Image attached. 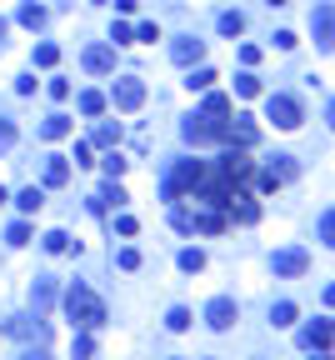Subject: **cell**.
Segmentation results:
<instances>
[{"mask_svg": "<svg viewBox=\"0 0 335 360\" xmlns=\"http://www.w3.org/2000/svg\"><path fill=\"white\" fill-rule=\"evenodd\" d=\"M325 120H330V131H335V100H330V105H325Z\"/></svg>", "mask_w": 335, "mask_h": 360, "instance_id": "43", "label": "cell"}, {"mask_svg": "<svg viewBox=\"0 0 335 360\" xmlns=\"http://www.w3.org/2000/svg\"><path fill=\"white\" fill-rule=\"evenodd\" d=\"M285 180H296V160H290V155H276V160L265 165V176H260V185H265V190H280Z\"/></svg>", "mask_w": 335, "mask_h": 360, "instance_id": "9", "label": "cell"}, {"mask_svg": "<svg viewBox=\"0 0 335 360\" xmlns=\"http://www.w3.org/2000/svg\"><path fill=\"white\" fill-rule=\"evenodd\" d=\"M100 165H106V176H111V180H115V176H125V160H120V155H115V151H111V155H106V160H100Z\"/></svg>", "mask_w": 335, "mask_h": 360, "instance_id": "37", "label": "cell"}, {"mask_svg": "<svg viewBox=\"0 0 335 360\" xmlns=\"http://www.w3.org/2000/svg\"><path fill=\"white\" fill-rule=\"evenodd\" d=\"M320 240L335 250V210H325V216H320Z\"/></svg>", "mask_w": 335, "mask_h": 360, "instance_id": "34", "label": "cell"}, {"mask_svg": "<svg viewBox=\"0 0 335 360\" xmlns=\"http://www.w3.org/2000/svg\"><path fill=\"white\" fill-rule=\"evenodd\" d=\"M265 6H270V10H276V6H290V0H265Z\"/></svg>", "mask_w": 335, "mask_h": 360, "instance_id": "46", "label": "cell"}, {"mask_svg": "<svg viewBox=\"0 0 335 360\" xmlns=\"http://www.w3.org/2000/svg\"><path fill=\"white\" fill-rule=\"evenodd\" d=\"M191 321H195V315L185 310V305H175L171 315H165V325H171V330H191Z\"/></svg>", "mask_w": 335, "mask_h": 360, "instance_id": "27", "label": "cell"}, {"mask_svg": "<svg viewBox=\"0 0 335 360\" xmlns=\"http://www.w3.org/2000/svg\"><path fill=\"white\" fill-rule=\"evenodd\" d=\"M276 46L280 50H296V30H276Z\"/></svg>", "mask_w": 335, "mask_h": 360, "instance_id": "40", "label": "cell"}, {"mask_svg": "<svg viewBox=\"0 0 335 360\" xmlns=\"http://www.w3.org/2000/svg\"><path fill=\"white\" fill-rule=\"evenodd\" d=\"M135 40H145V46H155V40H160V26H155V20H145V26L135 30Z\"/></svg>", "mask_w": 335, "mask_h": 360, "instance_id": "35", "label": "cell"}, {"mask_svg": "<svg viewBox=\"0 0 335 360\" xmlns=\"http://www.w3.org/2000/svg\"><path fill=\"white\" fill-rule=\"evenodd\" d=\"M265 120H276L280 131H296L300 125V100L296 95H270L265 100Z\"/></svg>", "mask_w": 335, "mask_h": 360, "instance_id": "4", "label": "cell"}, {"mask_svg": "<svg viewBox=\"0 0 335 360\" xmlns=\"http://www.w3.org/2000/svg\"><path fill=\"white\" fill-rule=\"evenodd\" d=\"M111 105H115V111H140V105H145V80H140V75H125V80H115Z\"/></svg>", "mask_w": 335, "mask_h": 360, "instance_id": "5", "label": "cell"}, {"mask_svg": "<svg viewBox=\"0 0 335 360\" xmlns=\"http://www.w3.org/2000/svg\"><path fill=\"white\" fill-rule=\"evenodd\" d=\"M6 200H10V190H6V185H0V205H6Z\"/></svg>", "mask_w": 335, "mask_h": 360, "instance_id": "47", "label": "cell"}, {"mask_svg": "<svg viewBox=\"0 0 335 360\" xmlns=\"http://www.w3.org/2000/svg\"><path fill=\"white\" fill-rule=\"evenodd\" d=\"M80 115H100V111H106V95H100V91H80Z\"/></svg>", "mask_w": 335, "mask_h": 360, "instance_id": "23", "label": "cell"}, {"mask_svg": "<svg viewBox=\"0 0 335 360\" xmlns=\"http://www.w3.org/2000/svg\"><path fill=\"white\" fill-rule=\"evenodd\" d=\"M15 335H20V341H46V325H40V321H20Z\"/></svg>", "mask_w": 335, "mask_h": 360, "instance_id": "28", "label": "cell"}, {"mask_svg": "<svg viewBox=\"0 0 335 360\" xmlns=\"http://www.w3.org/2000/svg\"><path fill=\"white\" fill-rule=\"evenodd\" d=\"M320 301H325V305H335V285H325V295H320Z\"/></svg>", "mask_w": 335, "mask_h": 360, "instance_id": "42", "label": "cell"}, {"mask_svg": "<svg viewBox=\"0 0 335 360\" xmlns=\"http://www.w3.org/2000/svg\"><path fill=\"white\" fill-rule=\"evenodd\" d=\"M111 40H115V46H131L135 30H131V26H115V30H111Z\"/></svg>", "mask_w": 335, "mask_h": 360, "instance_id": "39", "label": "cell"}, {"mask_svg": "<svg viewBox=\"0 0 335 360\" xmlns=\"http://www.w3.org/2000/svg\"><path fill=\"white\" fill-rule=\"evenodd\" d=\"M20 26H26V30H40V26H46V6L26 0V6H20Z\"/></svg>", "mask_w": 335, "mask_h": 360, "instance_id": "19", "label": "cell"}, {"mask_svg": "<svg viewBox=\"0 0 335 360\" xmlns=\"http://www.w3.org/2000/svg\"><path fill=\"white\" fill-rule=\"evenodd\" d=\"M80 66H86L90 75H111V70H115V50H111V46H86Z\"/></svg>", "mask_w": 335, "mask_h": 360, "instance_id": "10", "label": "cell"}, {"mask_svg": "<svg viewBox=\"0 0 335 360\" xmlns=\"http://www.w3.org/2000/svg\"><path fill=\"white\" fill-rule=\"evenodd\" d=\"M66 180H70V160H66V155H46V185L60 190Z\"/></svg>", "mask_w": 335, "mask_h": 360, "instance_id": "14", "label": "cell"}, {"mask_svg": "<svg viewBox=\"0 0 335 360\" xmlns=\"http://www.w3.org/2000/svg\"><path fill=\"white\" fill-rule=\"evenodd\" d=\"M6 240H10V245H30V225H26V220H15V225L6 230Z\"/></svg>", "mask_w": 335, "mask_h": 360, "instance_id": "31", "label": "cell"}, {"mask_svg": "<svg viewBox=\"0 0 335 360\" xmlns=\"http://www.w3.org/2000/svg\"><path fill=\"white\" fill-rule=\"evenodd\" d=\"M70 131H75L70 115H46V125H40V135H46V140H66Z\"/></svg>", "mask_w": 335, "mask_h": 360, "instance_id": "16", "label": "cell"}, {"mask_svg": "<svg viewBox=\"0 0 335 360\" xmlns=\"http://www.w3.org/2000/svg\"><path fill=\"white\" fill-rule=\"evenodd\" d=\"M40 245H46V250H50V256H66V250H80V245H75V240L66 236V230H50V236H46V240H40Z\"/></svg>", "mask_w": 335, "mask_h": 360, "instance_id": "20", "label": "cell"}, {"mask_svg": "<svg viewBox=\"0 0 335 360\" xmlns=\"http://www.w3.org/2000/svg\"><path fill=\"white\" fill-rule=\"evenodd\" d=\"M296 321H300V305H296V301H280V305H270V325H276V330L296 325Z\"/></svg>", "mask_w": 335, "mask_h": 360, "instance_id": "15", "label": "cell"}, {"mask_svg": "<svg viewBox=\"0 0 335 360\" xmlns=\"http://www.w3.org/2000/svg\"><path fill=\"white\" fill-rule=\"evenodd\" d=\"M115 265H120V270H140V250H135V245H125L120 256H115Z\"/></svg>", "mask_w": 335, "mask_h": 360, "instance_id": "33", "label": "cell"}, {"mask_svg": "<svg viewBox=\"0 0 335 360\" xmlns=\"http://www.w3.org/2000/svg\"><path fill=\"white\" fill-rule=\"evenodd\" d=\"M300 345H305V350H330V345H335V321H310V325L300 330Z\"/></svg>", "mask_w": 335, "mask_h": 360, "instance_id": "8", "label": "cell"}, {"mask_svg": "<svg viewBox=\"0 0 335 360\" xmlns=\"http://www.w3.org/2000/svg\"><path fill=\"white\" fill-rule=\"evenodd\" d=\"M185 86H191V91H211V86H216V70H211V66H200V70L185 75Z\"/></svg>", "mask_w": 335, "mask_h": 360, "instance_id": "25", "label": "cell"}, {"mask_svg": "<svg viewBox=\"0 0 335 360\" xmlns=\"http://www.w3.org/2000/svg\"><path fill=\"white\" fill-rule=\"evenodd\" d=\"M310 35L320 50H335V6H316L310 10Z\"/></svg>", "mask_w": 335, "mask_h": 360, "instance_id": "6", "label": "cell"}, {"mask_svg": "<svg viewBox=\"0 0 335 360\" xmlns=\"http://www.w3.org/2000/svg\"><path fill=\"white\" fill-rule=\"evenodd\" d=\"M115 140H120V125H115V120H100V125H95V135H90V145H106V151H111Z\"/></svg>", "mask_w": 335, "mask_h": 360, "instance_id": "22", "label": "cell"}, {"mask_svg": "<svg viewBox=\"0 0 335 360\" xmlns=\"http://www.w3.org/2000/svg\"><path fill=\"white\" fill-rule=\"evenodd\" d=\"M15 205L26 210V216H35V210L46 205V190H40V185H26V190H20V196H15Z\"/></svg>", "mask_w": 335, "mask_h": 360, "instance_id": "18", "label": "cell"}, {"mask_svg": "<svg viewBox=\"0 0 335 360\" xmlns=\"http://www.w3.org/2000/svg\"><path fill=\"white\" fill-rule=\"evenodd\" d=\"M236 95H245V100L260 95V80H256V75H236Z\"/></svg>", "mask_w": 335, "mask_h": 360, "instance_id": "32", "label": "cell"}, {"mask_svg": "<svg viewBox=\"0 0 335 360\" xmlns=\"http://www.w3.org/2000/svg\"><path fill=\"white\" fill-rule=\"evenodd\" d=\"M115 230H120V236H135L140 225H135V216H120V220H115Z\"/></svg>", "mask_w": 335, "mask_h": 360, "instance_id": "41", "label": "cell"}, {"mask_svg": "<svg viewBox=\"0 0 335 360\" xmlns=\"http://www.w3.org/2000/svg\"><path fill=\"white\" fill-rule=\"evenodd\" d=\"M180 270L185 275H200L205 270V250H180Z\"/></svg>", "mask_w": 335, "mask_h": 360, "instance_id": "26", "label": "cell"}, {"mask_svg": "<svg viewBox=\"0 0 335 360\" xmlns=\"http://www.w3.org/2000/svg\"><path fill=\"white\" fill-rule=\"evenodd\" d=\"M230 140H236V145H245V151H250V145L260 140L256 120H250V115H236V120H230Z\"/></svg>", "mask_w": 335, "mask_h": 360, "instance_id": "13", "label": "cell"}, {"mask_svg": "<svg viewBox=\"0 0 335 360\" xmlns=\"http://www.w3.org/2000/svg\"><path fill=\"white\" fill-rule=\"evenodd\" d=\"M55 60H60V50L50 46V40H46V46H35V66H40V70H50Z\"/></svg>", "mask_w": 335, "mask_h": 360, "instance_id": "29", "label": "cell"}, {"mask_svg": "<svg viewBox=\"0 0 335 360\" xmlns=\"http://www.w3.org/2000/svg\"><path fill=\"white\" fill-rule=\"evenodd\" d=\"M66 315H70V325H80V330H100L106 325V301L90 290V285H70L66 290Z\"/></svg>", "mask_w": 335, "mask_h": 360, "instance_id": "1", "label": "cell"}, {"mask_svg": "<svg viewBox=\"0 0 335 360\" xmlns=\"http://www.w3.org/2000/svg\"><path fill=\"white\" fill-rule=\"evenodd\" d=\"M75 165H95V145H90V140L75 145Z\"/></svg>", "mask_w": 335, "mask_h": 360, "instance_id": "36", "label": "cell"}, {"mask_svg": "<svg viewBox=\"0 0 335 360\" xmlns=\"http://www.w3.org/2000/svg\"><path fill=\"white\" fill-rule=\"evenodd\" d=\"M50 301H55V281H35V290H30L35 315H46V310H50Z\"/></svg>", "mask_w": 335, "mask_h": 360, "instance_id": "17", "label": "cell"}, {"mask_svg": "<svg viewBox=\"0 0 335 360\" xmlns=\"http://www.w3.org/2000/svg\"><path fill=\"white\" fill-rule=\"evenodd\" d=\"M191 230H200V236H220V230H225V210H211V205L195 210V216H191Z\"/></svg>", "mask_w": 335, "mask_h": 360, "instance_id": "11", "label": "cell"}, {"mask_svg": "<svg viewBox=\"0 0 335 360\" xmlns=\"http://www.w3.org/2000/svg\"><path fill=\"white\" fill-rule=\"evenodd\" d=\"M6 30H10V26H6V20H0V46H6Z\"/></svg>", "mask_w": 335, "mask_h": 360, "instance_id": "45", "label": "cell"}, {"mask_svg": "<svg viewBox=\"0 0 335 360\" xmlns=\"http://www.w3.org/2000/svg\"><path fill=\"white\" fill-rule=\"evenodd\" d=\"M200 55H205V40H195V35H185V40H175V46H171L175 66H191V60H200Z\"/></svg>", "mask_w": 335, "mask_h": 360, "instance_id": "12", "label": "cell"}, {"mask_svg": "<svg viewBox=\"0 0 335 360\" xmlns=\"http://www.w3.org/2000/svg\"><path fill=\"white\" fill-rule=\"evenodd\" d=\"M270 270H276V281H300V275L310 270V256H305L300 245H285V250L270 256Z\"/></svg>", "mask_w": 335, "mask_h": 360, "instance_id": "3", "label": "cell"}, {"mask_svg": "<svg viewBox=\"0 0 335 360\" xmlns=\"http://www.w3.org/2000/svg\"><path fill=\"white\" fill-rule=\"evenodd\" d=\"M205 321H211V330H230V325L240 321V305L230 301V295H216V301L205 305Z\"/></svg>", "mask_w": 335, "mask_h": 360, "instance_id": "7", "label": "cell"}, {"mask_svg": "<svg viewBox=\"0 0 335 360\" xmlns=\"http://www.w3.org/2000/svg\"><path fill=\"white\" fill-rule=\"evenodd\" d=\"M90 355H95V335L80 330V335H75V360H90Z\"/></svg>", "mask_w": 335, "mask_h": 360, "instance_id": "30", "label": "cell"}, {"mask_svg": "<svg viewBox=\"0 0 335 360\" xmlns=\"http://www.w3.org/2000/svg\"><path fill=\"white\" fill-rule=\"evenodd\" d=\"M180 135L191 145H216V140H230V120H211V115H185Z\"/></svg>", "mask_w": 335, "mask_h": 360, "instance_id": "2", "label": "cell"}, {"mask_svg": "<svg viewBox=\"0 0 335 360\" xmlns=\"http://www.w3.org/2000/svg\"><path fill=\"white\" fill-rule=\"evenodd\" d=\"M205 115H211V120H225V115H230V100H225L220 91H211V95H205Z\"/></svg>", "mask_w": 335, "mask_h": 360, "instance_id": "24", "label": "cell"}, {"mask_svg": "<svg viewBox=\"0 0 335 360\" xmlns=\"http://www.w3.org/2000/svg\"><path fill=\"white\" fill-rule=\"evenodd\" d=\"M310 360H335V355L330 350H310Z\"/></svg>", "mask_w": 335, "mask_h": 360, "instance_id": "44", "label": "cell"}, {"mask_svg": "<svg viewBox=\"0 0 335 360\" xmlns=\"http://www.w3.org/2000/svg\"><path fill=\"white\" fill-rule=\"evenodd\" d=\"M30 360H50V355H30Z\"/></svg>", "mask_w": 335, "mask_h": 360, "instance_id": "48", "label": "cell"}, {"mask_svg": "<svg viewBox=\"0 0 335 360\" xmlns=\"http://www.w3.org/2000/svg\"><path fill=\"white\" fill-rule=\"evenodd\" d=\"M10 145H15V125L0 120V151H10Z\"/></svg>", "mask_w": 335, "mask_h": 360, "instance_id": "38", "label": "cell"}, {"mask_svg": "<svg viewBox=\"0 0 335 360\" xmlns=\"http://www.w3.org/2000/svg\"><path fill=\"white\" fill-rule=\"evenodd\" d=\"M216 30H220V35H240V30H245V15H240V10H220Z\"/></svg>", "mask_w": 335, "mask_h": 360, "instance_id": "21", "label": "cell"}]
</instances>
